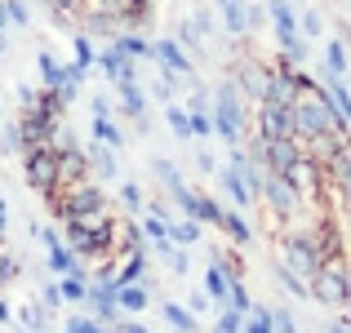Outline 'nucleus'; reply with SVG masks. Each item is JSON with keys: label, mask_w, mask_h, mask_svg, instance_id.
Here are the masks:
<instances>
[{"label": "nucleus", "mask_w": 351, "mask_h": 333, "mask_svg": "<svg viewBox=\"0 0 351 333\" xmlns=\"http://www.w3.org/2000/svg\"><path fill=\"white\" fill-rule=\"evenodd\" d=\"M218 14H223L232 36H249V5L245 0H218Z\"/></svg>", "instance_id": "a211bd4d"}, {"label": "nucleus", "mask_w": 351, "mask_h": 333, "mask_svg": "<svg viewBox=\"0 0 351 333\" xmlns=\"http://www.w3.org/2000/svg\"><path fill=\"white\" fill-rule=\"evenodd\" d=\"M45 320H49V311H45L40 302H27V307L18 311V329L23 333H45Z\"/></svg>", "instance_id": "393cba45"}, {"label": "nucleus", "mask_w": 351, "mask_h": 333, "mask_svg": "<svg viewBox=\"0 0 351 333\" xmlns=\"http://www.w3.org/2000/svg\"><path fill=\"white\" fill-rule=\"evenodd\" d=\"M205 293L218 302V307H227V293H232V271H227L223 262H209V271H205Z\"/></svg>", "instance_id": "2eb2a0df"}, {"label": "nucleus", "mask_w": 351, "mask_h": 333, "mask_svg": "<svg viewBox=\"0 0 351 333\" xmlns=\"http://www.w3.org/2000/svg\"><path fill=\"white\" fill-rule=\"evenodd\" d=\"M173 200H178L182 205V214L187 218H196V222H223V205H218V200H209V196H200V191H191L187 182H182L178 191H173Z\"/></svg>", "instance_id": "6e6552de"}, {"label": "nucleus", "mask_w": 351, "mask_h": 333, "mask_svg": "<svg viewBox=\"0 0 351 333\" xmlns=\"http://www.w3.org/2000/svg\"><path fill=\"white\" fill-rule=\"evenodd\" d=\"M240 333H276L271 329V307H249L245 329H240Z\"/></svg>", "instance_id": "473e14b6"}, {"label": "nucleus", "mask_w": 351, "mask_h": 333, "mask_svg": "<svg viewBox=\"0 0 351 333\" xmlns=\"http://www.w3.org/2000/svg\"><path fill=\"white\" fill-rule=\"evenodd\" d=\"M36 67H40V80H45V89H58L62 80H67V67H62V62L53 58L49 49H40V53H36Z\"/></svg>", "instance_id": "aec40b11"}, {"label": "nucleus", "mask_w": 351, "mask_h": 333, "mask_svg": "<svg viewBox=\"0 0 351 333\" xmlns=\"http://www.w3.org/2000/svg\"><path fill=\"white\" fill-rule=\"evenodd\" d=\"M67 245L85 258H103L112 254V231H116V214L112 205H94V209H80V214H67Z\"/></svg>", "instance_id": "f257e3e1"}, {"label": "nucleus", "mask_w": 351, "mask_h": 333, "mask_svg": "<svg viewBox=\"0 0 351 333\" xmlns=\"http://www.w3.org/2000/svg\"><path fill=\"white\" fill-rule=\"evenodd\" d=\"M156 62L165 67V76H173V80H187L191 76V58H187V49H182L178 40H156V53H152Z\"/></svg>", "instance_id": "9d476101"}, {"label": "nucleus", "mask_w": 351, "mask_h": 333, "mask_svg": "<svg viewBox=\"0 0 351 333\" xmlns=\"http://www.w3.org/2000/svg\"><path fill=\"white\" fill-rule=\"evenodd\" d=\"M98 67H103V76L112 80V85H125V80H134V58H129L120 45H112V49H103L98 53Z\"/></svg>", "instance_id": "f8f14e48"}, {"label": "nucleus", "mask_w": 351, "mask_h": 333, "mask_svg": "<svg viewBox=\"0 0 351 333\" xmlns=\"http://www.w3.org/2000/svg\"><path fill=\"white\" fill-rule=\"evenodd\" d=\"M18 275V258H9V254H0V284H9Z\"/></svg>", "instance_id": "c03bdc74"}, {"label": "nucleus", "mask_w": 351, "mask_h": 333, "mask_svg": "<svg viewBox=\"0 0 351 333\" xmlns=\"http://www.w3.org/2000/svg\"><path fill=\"white\" fill-rule=\"evenodd\" d=\"M116 333H152V329H143V325H134V320H129V325H120Z\"/></svg>", "instance_id": "5fc2aeb1"}, {"label": "nucleus", "mask_w": 351, "mask_h": 333, "mask_svg": "<svg viewBox=\"0 0 351 333\" xmlns=\"http://www.w3.org/2000/svg\"><path fill=\"white\" fill-rule=\"evenodd\" d=\"M191 116V134L196 138H214V116L209 111H187Z\"/></svg>", "instance_id": "c9c22d12"}, {"label": "nucleus", "mask_w": 351, "mask_h": 333, "mask_svg": "<svg viewBox=\"0 0 351 333\" xmlns=\"http://www.w3.org/2000/svg\"><path fill=\"white\" fill-rule=\"evenodd\" d=\"M49 5H53V9H58V14H62V18H76V14H80V9H85V0H49Z\"/></svg>", "instance_id": "79ce46f5"}, {"label": "nucleus", "mask_w": 351, "mask_h": 333, "mask_svg": "<svg viewBox=\"0 0 351 333\" xmlns=\"http://www.w3.org/2000/svg\"><path fill=\"white\" fill-rule=\"evenodd\" d=\"M89 164H94V173H98V178H116V151H112V147H103V143H98L94 151H89Z\"/></svg>", "instance_id": "cd10ccee"}, {"label": "nucleus", "mask_w": 351, "mask_h": 333, "mask_svg": "<svg viewBox=\"0 0 351 333\" xmlns=\"http://www.w3.org/2000/svg\"><path fill=\"white\" fill-rule=\"evenodd\" d=\"M9 320H14V307H9V302H0V325H9Z\"/></svg>", "instance_id": "864d4df0"}, {"label": "nucleus", "mask_w": 351, "mask_h": 333, "mask_svg": "<svg viewBox=\"0 0 351 333\" xmlns=\"http://www.w3.org/2000/svg\"><path fill=\"white\" fill-rule=\"evenodd\" d=\"M258 196L271 205V214H276V218H293V214H302V196H298V187H293L289 178H280V173H271V169H267L263 191H258Z\"/></svg>", "instance_id": "0eeeda50"}, {"label": "nucleus", "mask_w": 351, "mask_h": 333, "mask_svg": "<svg viewBox=\"0 0 351 333\" xmlns=\"http://www.w3.org/2000/svg\"><path fill=\"white\" fill-rule=\"evenodd\" d=\"M209 302H214V298H209V293H196V298H191V311H205Z\"/></svg>", "instance_id": "8fccbe9b"}, {"label": "nucleus", "mask_w": 351, "mask_h": 333, "mask_svg": "<svg viewBox=\"0 0 351 333\" xmlns=\"http://www.w3.org/2000/svg\"><path fill=\"white\" fill-rule=\"evenodd\" d=\"M325 333H351V325H347V320H329Z\"/></svg>", "instance_id": "603ef678"}, {"label": "nucleus", "mask_w": 351, "mask_h": 333, "mask_svg": "<svg viewBox=\"0 0 351 333\" xmlns=\"http://www.w3.org/2000/svg\"><path fill=\"white\" fill-rule=\"evenodd\" d=\"M214 333H227V329H214Z\"/></svg>", "instance_id": "bf43d9fd"}, {"label": "nucleus", "mask_w": 351, "mask_h": 333, "mask_svg": "<svg viewBox=\"0 0 351 333\" xmlns=\"http://www.w3.org/2000/svg\"><path fill=\"white\" fill-rule=\"evenodd\" d=\"M120 200H125L129 209H143V191H138L134 182H125V187H120Z\"/></svg>", "instance_id": "37998d69"}, {"label": "nucleus", "mask_w": 351, "mask_h": 333, "mask_svg": "<svg viewBox=\"0 0 351 333\" xmlns=\"http://www.w3.org/2000/svg\"><path fill=\"white\" fill-rule=\"evenodd\" d=\"M0 151H23V134H18V125H5V134H0Z\"/></svg>", "instance_id": "ea45409f"}, {"label": "nucleus", "mask_w": 351, "mask_h": 333, "mask_svg": "<svg viewBox=\"0 0 351 333\" xmlns=\"http://www.w3.org/2000/svg\"><path fill=\"white\" fill-rule=\"evenodd\" d=\"M67 333H80V320H71V325H67Z\"/></svg>", "instance_id": "4d7b16f0"}, {"label": "nucleus", "mask_w": 351, "mask_h": 333, "mask_svg": "<svg viewBox=\"0 0 351 333\" xmlns=\"http://www.w3.org/2000/svg\"><path fill=\"white\" fill-rule=\"evenodd\" d=\"M0 53H5V36H0Z\"/></svg>", "instance_id": "13d9d810"}, {"label": "nucleus", "mask_w": 351, "mask_h": 333, "mask_svg": "<svg viewBox=\"0 0 351 333\" xmlns=\"http://www.w3.org/2000/svg\"><path fill=\"white\" fill-rule=\"evenodd\" d=\"M267 80H271V67H263V62H240L236 67V89L245 98H258V103H263L267 98Z\"/></svg>", "instance_id": "9b49d317"}, {"label": "nucleus", "mask_w": 351, "mask_h": 333, "mask_svg": "<svg viewBox=\"0 0 351 333\" xmlns=\"http://www.w3.org/2000/svg\"><path fill=\"white\" fill-rule=\"evenodd\" d=\"M116 45H120V49L129 53V58H152V53H156V45H147L143 36H120Z\"/></svg>", "instance_id": "f704fd0d"}, {"label": "nucleus", "mask_w": 351, "mask_h": 333, "mask_svg": "<svg viewBox=\"0 0 351 333\" xmlns=\"http://www.w3.org/2000/svg\"><path fill=\"white\" fill-rule=\"evenodd\" d=\"M267 18H271V27H276L285 62L302 67V62H307V36L298 32V9H293V0H267Z\"/></svg>", "instance_id": "20e7f679"}, {"label": "nucleus", "mask_w": 351, "mask_h": 333, "mask_svg": "<svg viewBox=\"0 0 351 333\" xmlns=\"http://www.w3.org/2000/svg\"><path fill=\"white\" fill-rule=\"evenodd\" d=\"M120 89V103H125V111L134 120H143L147 116V98H143V89H138V80H125V85H116Z\"/></svg>", "instance_id": "412c9836"}, {"label": "nucleus", "mask_w": 351, "mask_h": 333, "mask_svg": "<svg viewBox=\"0 0 351 333\" xmlns=\"http://www.w3.org/2000/svg\"><path fill=\"white\" fill-rule=\"evenodd\" d=\"M80 333H107V329L98 325V320H80Z\"/></svg>", "instance_id": "3c124183"}, {"label": "nucleus", "mask_w": 351, "mask_h": 333, "mask_svg": "<svg viewBox=\"0 0 351 333\" xmlns=\"http://www.w3.org/2000/svg\"><path fill=\"white\" fill-rule=\"evenodd\" d=\"M209 116H214V134L223 138L227 147H236L240 134H245V94L236 89V80L218 85V98H214V107H209Z\"/></svg>", "instance_id": "39448f33"}, {"label": "nucleus", "mask_w": 351, "mask_h": 333, "mask_svg": "<svg viewBox=\"0 0 351 333\" xmlns=\"http://www.w3.org/2000/svg\"><path fill=\"white\" fill-rule=\"evenodd\" d=\"M0 36H9V5L0 0Z\"/></svg>", "instance_id": "09e8293b"}, {"label": "nucleus", "mask_w": 351, "mask_h": 333, "mask_svg": "<svg viewBox=\"0 0 351 333\" xmlns=\"http://www.w3.org/2000/svg\"><path fill=\"white\" fill-rule=\"evenodd\" d=\"M116 307L120 311H143L147 307V289L143 284H116Z\"/></svg>", "instance_id": "5701e85b"}, {"label": "nucleus", "mask_w": 351, "mask_h": 333, "mask_svg": "<svg viewBox=\"0 0 351 333\" xmlns=\"http://www.w3.org/2000/svg\"><path fill=\"white\" fill-rule=\"evenodd\" d=\"M218 227H223L227 236L236 240V245H249V240H254V231H249V222L240 218V214H232V209H223V222H218Z\"/></svg>", "instance_id": "bb28decb"}, {"label": "nucleus", "mask_w": 351, "mask_h": 333, "mask_svg": "<svg viewBox=\"0 0 351 333\" xmlns=\"http://www.w3.org/2000/svg\"><path fill=\"white\" fill-rule=\"evenodd\" d=\"M298 32L307 36V40H320V36H325V18H320L316 9H302L298 14Z\"/></svg>", "instance_id": "72a5a7b5"}, {"label": "nucleus", "mask_w": 351, "mask_h": 333, "mask_svg": "<svg viewBox=\"0 0 351 333\" xmlns=\"http://www.w3.org/2000/svg\"><path fill=\"white\" fill-rule=\"evenodd\" d=\"M40 298H45V307H58V302H62V289H58V284H45Z\"/></svg>", "instance_id": "a18cd8bd"}, {"label": "nucleus", "mask_w": 351, "mask_h": 333, "mask_svg": "<svg viewBox=\"0 0 351 333\" xmlns=\"http://www.w3.org/2000/svg\"><path fill=\"white\" fill-rule=\"evenodd\" d=\"M347 218H351V205H347Z\"/></svg>", "instance_id": "052dcab7"}, {"label": "nucleus", "mask_w": 351, "mask_h": 333, "mask_svg": "<svg viewBox=\"0 0 351 333\" xmlns=\"http://www.w3.org/2000/svg\"><path fill=\"white\" fill-rule=\"evenodd\" d=\"M40 240H45V245H49V267H53V271H58V275L76 271V249H71V245H62V240L53 236V231H45Z\"/></svg>", "instance_id": "f3484780"}, {"label": "nucleus", "mask_w": 351, "mask_h": 333, "mask_svg": "<svg viewBox=\"0 0 351 333\" xmlns=\"http://www.w3.org/2000/svg\"><path fill=\"white\" fill-rule=\"evenodd\" d=\"M76 40V67L89 71V62H94V45H89V36H71Z\"/></svg>", "instance_id": "4c0bfd02"}, {"label": "nucleus", "mask_w": 351, "mask_h": 333, "mask_svg": "<svg viewBox=\"0 0 351 333\" xmlns=\"http://www.w3.org/2000/svg\"><path fill=\"white\" fill-rule=\"evenodd\" d=\"M94 138L103 147H112V151L125 143V138H120V129H116V120H107V116H94Z\"/></svg>", "instance_id": "7c9ffc66"}, {"label": "nucleus", "mask_w": 351, "mask_h": 333, "mask_svg": "<svg viewBox=\"0 0 351 333\" xmlns=\"http://www.w3.org/2000/svg\"><path fill=\"white\" fill-rule=\"evenodd\" d=\"M5 227H9V205L0 200V236H5Z\"/></svg>", "instance_id": "6e6d98bb"}, {"label": "nucleus", "mask_w": 351, "mask_h": 333, "mask_svg": "<svg viewBox=\"0 0 351 333\" xmlns=\"http://www.w3.org/2000/svg\"><path fill=\"white\" fill-rule=\"evenodd\" d=\"M320 89L329 94V103H334V111L343 116V125L351 129V89H347V80H343V76H325V80H320Z\"/></svg>", "instance_id": "dca6fc26"}, {"label": "nucleus", "mask_w": 351, "mask_h": 333, "mask_svg": "<svg viewBox=\"0 0 351 333\" xmlns=\"http://www.w3.org/2000/svg\"><path fill=\"white\" fill-rule=\"evenodd\" d=\"M23 164H27V182H32L40 196H49L53 182H58V151H49V147H27L23 151Z\"/></svg>", "instance_id": "423d86ee"}, {"label": "nucleus", "mask_w": 351, "mask_h": 333, "mask_svg": "<svg viewBox=\"0 0 351 333\" xmlns=\"http://www.w3.org/2000/svg\"><path fill=\"white\" fill-rule=\"evenodd\" d=\"M58 289H62V298H67V302H85V298H89V284H85V275H80V267L62 275Z\"/></svg>", "instance_id": "c85d7f7f"}, {"label": "nucleus", "mask_w": 351, "mask_h": 333, "mask_svg": "<svg viewBox=\"0 0 351 333\" xmlns=\"http://www.w3.org/2000/svg\"><path fill=\"white\" fill-rule=\"evenodd\" d=\"M307 284H311V298H316V302L343 311V302H347V293H351V258L329 254L325 262H320V271L311 275Z\"/></svg>", "instance_id": "7ed1b4c3"}, {"label": "nucleus", "mask_w": 351, "mask_h": 333, "mask_svg": "<svg viewBox=\"0 0 351 333\" xmlns=\"http://www.w3.org/2000/svg\"><path fill=\"white\" fill-rule=\"evenodd\" d=\"M165 320H169L178 333H196V316H191V307H178V302H165Z\"/></svg>", "instance_id": "a878e982"}, {"label": "nucleus", "mask_w": 351, "mask_h": 333, "mask_svg": "<svg viewBox=\"0 0 351 333\" xmlns=\"http://www.w3.org/2000/svg\"><path fill=\"white\" fill-rule=\"evenodd\" d=\"M156 173H160V182H165V187H169V191H178V187H182V178H178V169H173V164H169V160H156Z\"/></svg>", "instance_id": "58836bf2"}, {"label": "nucleus", "mask_w": 351, "mask_h": 333, "mask_svg": "<svg viewBox=\"0 0 351 333\" xmlns=\"http://www.w3.org/2000/svg\"><path fill=\"white\" fill-rule=\"evenodd\" d=\"M5 5H9V23H14V27H27V23H32V14H27L23 0H5Z\"/></svg>", "instance_id": "a19ab883"}, {"label": "nucleus", "mask_w": 351, "mask_h": 333, "mask_svg": "<svg viewBox=\"0 0 351 333\" xmlns=\"http://www.w3.org/2000/svg\"><path fill=\"white\" fill-rule=\"evenodd\" d=\"M329 254H338L329 231H325V236H285L280 240V262L289 267L293 275H302V280H311Z\"/></svg>", "instance_id": "f03ea898"}, {"label": "nucleus", "mask_w": 351, "mask_h": 333, "mask_svg": "<svg viewBox=\"0 0 351 333\" xmlns=\"http://www.w3.org/2000/svg\"><path fill=\"white\" fill-rule=\"evenodd\" d=\"M125 5H129V9H125V18H129V23H134V18H138V14H143V9H147V0H125Z\"/></svg>", "instance_id": "de8ad7c7"}, {"label": "nucleus", "mask_w": 351, "mask_h": 333, "mask_svg": "<svg viewBox=\"0 0 351 333\" xmlns=\"http://www.w3.org/2000/svg\"><path fill=\"white\" fill-rule=\"evenodd\" d=\"M165 120H169V129H173V138H182V143H187V138H196L191 134V116H187V107H165Z\"/></svg>", "instance_id": "c756f323"}, {"label": "nucleus", "mask_w": 351, "mask_h": 333, "mask_svg": "<svg viewBox=\"0 0 351 333\" xmlns=\"http://www.w3.org/2000/svg\"><path fill=\"white\" fill-rule=\"evenodd\" d=\"M276 280H280V284H285V289H289V293H293V298H311V284H307V280H302V275H293V271H289V267H285V262H280V267H276Z\"/></svg>", "instance_id": "2f4dec72"}, {"label": "nucleus", "mask_w": 351, "mask_h": 333, "mask_svg": "<svg viewBox=\"0 0 351 333\" xmlns=\"http://www.w3.org/2000/svg\"><path fill=\"white\" fill-rule=\"evenodd\" d=\"M347 71H351V58H347V40H325V76H343L347 80Z\"/></svg>", "instance_id": "6ab92c4d"}, {"label": "nucleus", "mask_w": 351, "mask_h": 333, "mask_svg": "<svg viewBox=\"0 0 351 333\" xmlns=\"http://www.w3.org/2000/svg\"><path fill=\"white\" fill-rule=\"evenodd\" d=\"M200 227H205V222H196V218H182V222H169V240L173 245H200Z\"/></svg>", "instance_id": "4be33fe9"}, {"label": "nucleus", "mask_w": 351, "mask_h": 333, "mask_svg": "<svg viewBox=\"0 0 351 333\" xmlns=\"http://www.w3.org/2000/svg\"><path fill=\"white\" fill-rule=\"evenodd\" d=\"M147 275V258L138 254V249H129V258H125V267L116 271V284H138Z\"/></svg>", "instance_id": "b1692460"}, {"label": "nucleus", "mask_w": 351, "mask_h": 333, "mask_svg": "<svg viewBox=\"0 0 351 333\" xmlns=\"http://www.w3.org/2000/svg\"><path fill=\"white\" fill-rule=\"evenodd\" d=\"M196 164H200V173H218V164H214V156H209V151H200Z\"/></svg>", "instance_id": "49530a36"}, {"label": "nucleus", "mask_w": 351, "mask_h": 333, "mask_svg": "<svg viewBox=\"0 0 351 333\" xmlns=\"http://www.w3.org/2000/svg\"><path fill=\"white\" fill-rule=\"evenodd\" d=\"M89 178V156L80 151V147H67V151H58V182L53 187H71V182Z\"/></svg>", "instance_id": "ddd939ff"}, {"label": "nucleus", "mask_w": 351, "mask_h": 333, "mask_svg": "<svg viewBox=\"0 0 351 333\" xmlns=\"http://www.w3.org/2000/svg\"><path fill=\"white\" fill-rule=\"evenodd\" d=\"M218 182H223V191L236 200V209H249L254 205V191H249V182H245V173L236 169V164H227V169H218Z\"/></svg>", "instance_id": "4468645a"}, {"label": "nucleus", "mask_w": 351, "mask_h": 333, "mask_svg": "<svg viewBox=\"0 0 351 333\" xmlns=\"http://www.w3.org/2000/svg\"><path fill=\"white\" fill-rule=\"evenodd\" d=\"M271 329L276 333H298V320H293L285 307H271Z\"/></svg>", "instance_id": "e433bc0d"}, {"label": "nucleus", "mask_w": 351, "mask_h": 333, "mask_svg": "<svg viewBox=\"0 0 351 333\" xmlns=\"http://www.w3.org/2000/svg\"><path fill=\"white\" fill-rule=\"evenodd\" d=\"M258 134L263 138H293V107L258 103Z\"/></svg>", "instance_id": "1a4fd4ad"}]
</instances>
